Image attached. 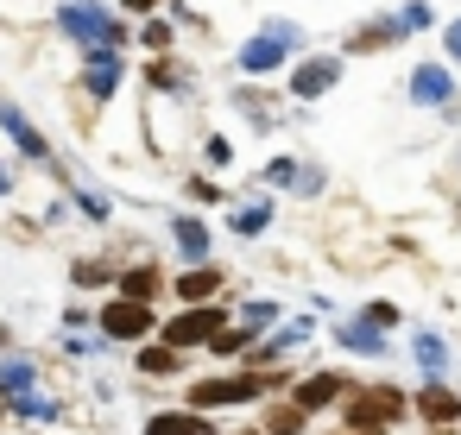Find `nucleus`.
Here are the masks:
<instances>
[{"label": "nucleus", "instance_id": "2", "mask_svg": "<svg viewBox=\"0 0 461 435\" xmlns=\"http://www.w3.org/2000/svg\"><path fill=\"white\" fill-rule=\"evenodd\" d=\"M259 391H266V378L240 372V378H209V385H196V391H190V404L215 410V404H247V397H259Z\"/></svg>", "mask_w": 461, "mask_h": 435}, {"label": "nucleus", "instance_id": "3", "mask_svg": "<svg viewBox=\"0 0 461 435\" xmlns=\"http://www.w3.org/2000/svg\"><path fill=\"white\" fill-rule=\"evenodd\" d=\"M64 26H70L77 39H95L102 51H114V45H121V26H114L108 13H95V7H64Z\"/></svg>", "mask_w": 461, "mask_h": 435}, {"label": "nucleus", "instance_id": "18", "mask_svg": "<svg viewBox=\"0 0 461 435\" xmlns=\"http://www.w3.org/2000/svg\"><path fill=\"white\" fill-rule=\"evenodd\" d=\"M140 366H146V372H177V353H171V347H146Z\"/></svg>", "mask_w": 461, "mask_h": 435}, {"label": "nucleus", "instance_id": "19", "mask_svg": "<svg viewBox=\"0 0 461 435\" xmlns=\"http://www.w3.org/2000/svg\"><path fill=\"white\" fill-rule=\"evenodd\" d=\"M177 240H184V253H209V234L196 221H177Z\"/></svg>", "mask_w": 461, "mask_h": 435}, {"label": "nucleus", "instance_id": "6", "mask_svg": "<svg viewBox=\"0 0 461 435\" xmlns=\"http://www.w3.org/2000/svg\"><path fill=\"white\" fill-rule=\"evenodd\" d=\"M411 95H417L423 108H442V102L455 95V83H448V70H442V64H417V76H411Z\"/></svg>", "mask_w": 461, "mask_h": 435}, {"label": "nucleus", "instance_id": "11", "mask_svg": "<svg viewBox=\"0 0 461 435\" xmlns=\"http://www.w3.org/2000/svg\"><path fill=\"white\" fill-rule=\"evenodd\" d=\"M146 435H209V422H203V416H190V410H184V416L171 410V416H152V422H146Z\"/></svg>", "mask_w": 461, "mask_h": 435}, {"label": "nucleus", "instance_id": "12", "mask_svg": "<svg viewBox=\"0 0 461 435\" xmlns=\"http://www.w3.org/2000/svg\"><path fill=\"white\" fill-rule=\"evenodd\" d=\"M341 341H348V347H360V353H385V341H379V328H373V322H348V328H341Z\"/></svg>", "mask_w": 461, "mask_h": 435}, {"label": "nucleus", "instance_id": "10", "mask_svg": "<svg viewBox=\"0 0 461 435\" xmlns=\"http://www.w3.org/2000/svg\"><path fill=\"white\" fill-rule=\"evenodd\" d=\"M335 76H341V64H335V58H322V64H303V70L291 76V89H297V95H322Z\"/></svg>", "mask_w": 461, "mask_h": 435}, {"label": "nucleus", "instance_id": "16", "mask_svg": "<svg viewBox=\"0 0 461 435\" xmlns=\"http://www.w3.org/2000/svg\"><path fill=\"white\" fill-rule=\"evenodd\" d=\"M266 221H272V202H253V209H240V215H234V227H240V234H259Z\"/></svg>", "mask_w": 461, "mask_h": 435}, {"label": "nucleus", "instance_id": "9", "mask_svg": "<svg viewBox=\"0 0 461 435\" xmlns=\"http://www.w3.org/2000/svg\"><path fill=\"white\" fill-rule=\"evenodd\" d=\"M417 410H423L429 422H455V416H461V397L442 391V385H423V391H417Z\"/></svg>", "mask_w": 461, "mask_h": 435}, {"label": "nucleus", "instance_id": "26", "mask_svg": "<svg viewBox=\"0 0 461 435\" xmlns=\"http://www.w3.org/2000/svg\"><path fill=\"white\" fill-rule=\"evenodd\" d=\"M442 435H448V429H442Z\"/></svg>", "mask_w": 461, "mask_h": 435}, {"label": "nucleus", "instance_id": "21", "mask_svg": "<svg viewBox=\"0 0 461 435\" xmlns=\"http://www.w3.org/2000/svg\"><path fill=\"white\" fill-rule=\"evenodd\" d=\"M366 322H373V328H392V322H398V309H392V303H373V309H366Z\"/></svg>", "mask_w": 461, "mask_h": 435}, {"label": "nucleus", "instance_id": "17", "mask_svg": "<svg viewBox=\"0 0 461 435\" xmlns=\"http://www.w3.org/2000/svg\"><path fill=\"white\" fill-rule=\"evenodd\" d=\"M417 360H423L429 372H442V360H448V353H442V341H436V334H417Z\"/></svg>", "mask_w": 461, "mask_h": 435}, {"label": "nucleus", "instance_id": "15", "mask_svg": "<svg viewBox=\"0 0 461 435\" xmlns=\"http://www.w3.org/2000/svg\"><path fill=\"white\" fill-rule=\"evenodd\" d=\"M266 429H272V435H297V429H303V410H297V404H285V410H272V416H266Z\"/></svg>", "mask_w": 461, "mask_h": 435}, {"label": "nucleus", "instance_id": "8", "mask_svg": "<svg viewBox=\"0 0 461 435\" xmlns=\"http://www.w3.org/2000/svg\"><path fill=\"white\" fill-rule=\"evenodd\" d=\"M329 397H341V378H335V372H316V378H303V385H297V410H303V416H310V410H322Z\"/></svg>", "mask_w": 461, "mask_h": 435}, {"label": "nucleus", "instance_id": "25", "mask_svg": "<svg viewBox=\"0 0 461 435\" xmlns=\"http://www.w3.org/2000/svg\"><path fill=\"white\" fill-rule=\"evenodd\" d=\"M240 435H259V429H240Z\"/></svg>", "mask_w": 461, "mask_h": 435}, {"label": "nucleus", "instance_id": "23", "mask_svg": "<svg viewBox=\"0 0 461 435\" xmlns=\"http://www.w3.org/2000/svg\"><path fill=\"white\" fill-rule=\"evenodd\" d=\"M127 7H133V13H146V7H152V0H127Z\"/></svg>", "mask_w": 461, "mask_h": 435}, {"label": "nucleus", "instance_id": "24", "mask_svg": "<svg viewBox=\"0 0 461 435\" xmlns=\"http://www.w3.org/2000/svg\"><path fill=\"white\" fill-rule=\"evenodd\" d=\"M354 435H379V429H354Z\"/></svg>", "mask_w": 461, "mask_h": 435}, {"label": "nucleus", "instance_id": "5", "mask_svg": "<svg viewBox=\"0 0 461 435\" xmlns=\"http://www.w3.org/2000/svg\"><path fill=\"white\" fill-rule=\"evenodd\" d=\"M102 328H108L114 341H140V334L152 328V309H146V303H108V309H102Z\"/></svg>", "mask_w": 461, "mask_h": 435}, {"label": "nucleus", "instance_id": "13", "mask_svg": "<svg viewBox=\"0 0 461 435\" xmlns=\"http://www.w3.org/2000/svg\"><path fill=\"white\" fill-rule=\"evenodd\" d=\"M0 120H7V133H14V139H20V146H26L32 158H45V139H39V133H32V127H26L20 114H14V108H0Z\"/></svg>", "mask_w": 461, "mask_h": 435}, {"label": "nucleus", "instance_id": "7", "mask_svg": "<svg viewBox=\"0 0 461 435\" xmlns=\"http://www.w3.org/2000/svg\"><path fill=\"white\" fill-rule=\"evenodd\" d=\"M285 39H291V32H266V39H253L240 64H247V70H278V64H285Z\"/></svg>", "mask_w": 461, "mask_h": 435}, {"label": "nucleus", "instance_id": "14", "mask_svg": "<svg viewBox=\"0 0 461 435\" xmlns=\"http://www.w3.org/2000/svg\"><path fill=\"white\" fill-rule=\"evenodd\" d=\"M215 284H221L215 271H184V278H177V290H184V303H190V297H209Z\"/></svg>", "mask_w": 461, "mask_h": 435}, {"label": "nucleus", "instance_id": "1", "mask_svg": "<svg viewBox=\"0 0 461 435\" xmlns=\"http://www.w3.org/2000/svg\"><path fill=\"white\" fill-rule=\"evenodd\" d=\"M404 416V397L392 391V385H373V391H360L354 404H348V422L354 429H379V422H398Z\"/></svg>", "mask_w": 461, "mask_h": 435}, {"label": "nucleus", "instance_id": "20", "mask_svg": "<svg viewBox=\"0 0 461 435\" xmlns=\"http://www.w3.org/2000/svg\"><path fill=\"white\" fill-rule=\"evenodd\" d=\"M411 26H429V7H423V0H411V7L398 13V32H411Z\"/></svg>", "mask_w": 461, "mask_h": 435}, {"label": "nucleus", "instance_id": "22", "mask_svg": "<svg viewBox=\"0 0 461 435\" xmlns=\"http://www.w3.org/2000/svg\"><path fill=\"white\" fill-rule=\"evenodd\" d=\"M448 58H455V64H461V20H455V26H448Z\"/></svg>", "mask_w": 461, "mask_h": 435}, {"label": "nucleus", "instance_id": "4", "mask_svg": "<svg viewBox=\"0 0 461 435\" xmlns=\"http://www.w3.org/2000/svg\"><path fill=\"white\" fill-rule=\"evenodd\" d=\"M221 334V309L209 303V309H190V315H177L171 328H165V341L171 347H190V341H215Z\"/></svg>", "mask_w": 461, "mask_h": 435}]
</instances>
